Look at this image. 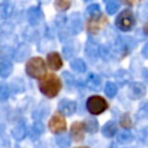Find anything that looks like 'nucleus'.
I'll list each match as a JSON object with an SVG mask.
<instances>
[{"label": "nucleus", "instance_id": "1", "mask_svg": "<svg viewBox=\"0 0 148 148\" xmlns=\"http://www.w3.org/2000/svg\"><path fill=\"white\" fill-rule=\"evenodd\" d=\"M61 89V82L56 74H47L39 82V90L46 97H56Z\"/></svg>", "mask_w": 148, "mask_h": 148}, {"label": "nucleus", "instance_id": "2", "mask_svg": "<svg viewBox=\"0 0 148 148\" xmlns=\"http://www.w3.org/2000/svg\"><path fill=\"white\" fill-rule=\"evenodd\" d=\"M25 72L34 79H40L46 75V65L39 57H35L28 60L25 65Z\"/></svg>", "mask_w": 148, "mask_h": 148}, {"label": "nucleus", "instance_id": "3", "mask_svg": "<svg viewBox=\"0 0 148 148\" xmlns=\"http://www.w3.org/2000/svg\"><path fill=\"white\" fill-rule=\"evenodd\" d=\"M135 24L134 14L130 9L123 10L116 18V25L121 31H130Z\"/></svg>", "mask_w": 148, "mask_h": 148}, {"label": "nucleus", "instance_id": "4", "mask_svg": "<svg viewBox=\"0 0 148 148\" xmlns=\"http://www.w3.org/2000/svg\"><path fill=\"white\" fill-rule=\"evenodd\" d=\"M106 109H108V103L101 96H91L87 101V110L92 114H99Z\"/></svg>", "mask_w": 148, "mask_h": 148}, {"label": "nucleus", "instance_id": "5", "mask_svg": "<svg viewBox=\"0 0 148 148\" xmlns=\"http://www.w3.org/2000/svg\"><path fill=\"white\" fill-rule=\"evenodd\" d=\"M49 130L53 133H60V132H64L66 130V121H65V118L59 114V113H56L54 116H52V118L50 119L49 121Z\"/></svg>", "mask_w": 148, "mask_h": 148}, {"label": "nucleus", "instance_id": "6", "mask_svg": "<svg viewBox=\"0 0 148 148\" xmlns=\"http://www.w3.org/2000/svg\"><path fill=\"white\" fill-rule=\"evenodd\" d=\"M82 28H83V24H82L81 15L79 13L72 14L71 17H69V20H68V29H69L71 34L77 35L79 32H81Z\"/></svg>", "mask_w": 148, "mask_h": 148}, {"label": "nucleus", "instance_id": "7", "mask_svg": "<svg viewBox=\"0 0 148 148\" xmlns=\"http://www.w3.org/2000/svg\"><path fill=\"white\" fill-rule=\"evenodd\" d=\"M146 95V86L141 82L131 83L128 87V96L132 99H139Z\"/></svg>", "mask_w": 148, "mask_h": 148}, {"label": "nucleus", "instance_id": "8", "mask_svg": "<svg viewBox=\"0 0 148 148\" xmlns=\"http://www.w3.org/2000/svg\"><path fill=\"white\" fill-rule=\"evenodd\" d=\"M105 23H106V18L102 14H99L97 16H92V17H90V20L88 22V31L91 34H95V32L99 31Z\"/></svg>", "mask_w": 148, "mask_h": 148}, {"label": "nucleus", "instance_id": "9", "mask_svg": "<svg viewBox=\"0 0 148 148\" xmlns=\"http://www.w3.org/2000/svg\"><path fill=\"white\" fill-rule=\"evenodd\" d=\"M28 22L31 25H38L43 20V13L39 7H30L27 12Z\"/></svg>", "mask_w": 148, "mask_h": 148}, {"label": "nucleus", "instance_id": "10", "mask_svg": "<svg viewBox=\"0 0 148 148\" xmlns=\"http://www.w3.org/2000/svg\"><path fill=\"white\" fill-rule=\"evenodd\" d=\"M58 110L64 116H72L76 110V103L72 99H62L58 105Z\"/></svg>", "mask_w": 148, "mask_h": 148}, {"label": "nucleus", "instance_id": "11", "mask_svg": "<svg viewBox=\"0 0 148 148\" xmlns=\"http://www.w3.org/2000/svg\"><path fill=\"white\" fill-rule=\"evenodd\" d=\"M84 125L83 123H74L71 126V135L74 139V141H82L84 138Z\"/></svg>", "mask_w": 148, "mask_h": 148}, {"label": "nucleus", "instance_id": "12", "mask_svg": "<svg viewBox=\"0 0 148 148\" xmlns=\"http://www.w3.org/2000/svg\"><path fill=\"white\" fill-rule=\"evenodd\" d=\"M46 61H47L49 67H50L51 69H53V71H57V69H59V68L62 66V60H61L60 56H59L57 52H51V53H49Z\"/></svg>", "mask_w": 148, "mask_h": 148}, {"label": "nucleus", "instance_id": "13", "mask_svg": "<svg viewBox=\"0 0 148 148\" xmlns=\"http://www.w3.org/2000/svg\"><path fill=\"white\" fill-rule=\"evenodd\" d=\"M86 84L91 90H99L101 87H102V80H101V77L97 74L91 73V74L88 75L87 81H86Z\"/></svg>", "mask_w": 148, "mask_h": 148}, {"label": "nucleus", "instance_id": "14", "mask_svg": "<svg viewBox=\"0 0 148 148\" xmlns=\"http://www.w3.org/2000/svg\"><path fill=\"white\" fill-rule=\"evenodd\" d=\"M27 133H28V130H27V126L23 123H20L18 125H16L12 131V135L16 141L23 140L27 136Z\"/></svg>", "mask_w": 148, "mask_h": 148}, {"label": "nucleus", "instance_id": "15", "mask_svg": "<svg viewBox=\"0 0 148 148\" xmlns=\"http://www.w3.org/2000/svg\"><path fill=\"white\" fill-rule=\"evenodd\" d=\"M29 53H30V47L28 45H25V44H21L17 47V50L15 51V53H14V59L16 61L21 62L29 56Z\"/></svg>", "mask_w": 148, "mask_h": 148}, {"label": "nucleus", "instance_id": "16", "mask_svg": "<svg viewBox=\"0 0 148 148\" xmlns=\"http://www.w3.org/2000/svg\"><path fill=\"white\" fill-rule=\"evenodd\" d=\"M102 133L106 138H112L117 133V124L114 121H108L102 127Z\"/></svg>", "mask_w": 148, "mask_h": 148}, {"label": "nucleus", "instance_id": "17", "mask_svg": "<svg viewBox=\"0 0 148 148\" xmlns=\"http://www.w3.org/2000/svg\"><path fill=\"white\" fill-rule=\"evenodd\" d=\"M62 52H64L66 59H71V58L76 53L75 43H74V42H67V43L64 45V47H62Z\"/></svg>", "mask_w": 148, "mask_h": 148}, {"label": "nucleus", "instance_id": "18", "mask_svg": "<svg viewBox=\"0 0 148 148\" xmlns=\"http://www.w3.org/2000/svg\"><path fill=\"white\" fill-rule=\"evenodd\" d=\"M86 53L90 59H96L98 56V47H97L96 43L89 40L86 45Z\"/></svg>", "mask_w": 148, "mask_h": 148}, {"label": "nucleus", "instance_id": "19", "mask_svg": "<svg viewBox=\"0 0 148 148\" xmlns=\"http://www.w3.org/2000/svg\"><path fill=\"white\" fill-rule=\"evenodd\" d=\"M44 131V125L40 123V121H35L34 125L31 126V130H30V138L32 140H35L36 138H38Z\"/></svg>", "mask_w": 148, "mask_h": 148}, {"label": "nucleus", "instance_id": "20", "mask_svg": "<svg viewBox=\"0 0 148 148\" xmlns=\"http://www.w3.org/2000/svg\"><path fill=\"white\" fill-rule=\"evenodd\" d=\"M71 67H72L73 71H75V72H77V73H84L86 69H87L86 62H84L82 59H79V58L74 59V60L71 62Z\"/></svg>", "mask_w": 148, "mask_h": 148}, {"label": "nucleus", "instance_id": "21", "mask_svg": "<svg viewBox=\"0 0 148 148\" xmlns=\"http://www.w3.org/2000/svg\"><path fill=\"white\" fill-rule=\"evenodd\" d=\"M83 125H84L86 131H88L89 133H96L97 130H98V123H97L96 119H92V118L86 119V121L83 123Z\"/></svg>", "mask_w": 148, "mask_h": 148}, {"label": "nucleus", "instance_id": "22", "mask_svg": "<svg viewBox=\"0 0 148 148\" xmlns=\"http://www.w3.org/2000/svg\"><path fill=\"white\" fill-rule=\"evenodd\" d=\"M13 71V65L8 61H0V76L7 77Z\"/></svg>", "mask_w": 148, "mask_h": 148}, {"label": "nucleus", "instance_id": "23", "mask_svg": "<svg viewBox=\"0 0 148 148\" xmlns=\"http://www.w3.org/2000/svg\"><path fill=\"white\" fill-rule=\"evenodd\" d=\"M117 140H118V142H120V143H130V142L133 140V135H132V133H131L128 130L125 128L124 131H121V132L118 134Z\"/></svg>", "mask_w": 148, "mask_h": 148}, {"label": "nucleus", "instance_id": "24", "mask_svg": "<svg viewBox=\"0 0 148 148\" xmlns=\"http://www.w3.org/2000/svg\"><path fill=\"white\" fill-rule=\"evenodd\" d=\"M13 13V6L9 2H2L0 5V16L2 18H8Z\"/></svg>", "mask_w": 148, "mask_h": 148}, {"label": "nucleus", "instance_id": "25", "mask_svg": "<svg viewBox=\"0 0 148 148\" xmlns=\"http://www.w3.org/2000/svg\"><path fill=\"white\" fill-rule=\"evenodd\" d=\"M56 142L60 147H68L71 145V139L67 134H58L56 136Z\"/></svg>", "mask_w": 148, "mask_h": 148}, {"label": "nucleus", "instance_id": "26", "mask_svg": "<svg viewBox=\"0 0 148 148\" xmlns=\"http://www.w3.org/2000/svg\"><path fill=\"white\" fill-rule=\"evenodd\" d=\"M54 7L59 12L67 10L71 7V0H56L54 1Z\"/></svg>", "mask_w": 148, "mask_h": 148}, {"label": "nucleus", "instance_id": "27", "mask_svg": "<svg viewBox=\"0 0 148 148\" xmlns=\"http://www.w3.org/2000/svg\"><path fill=\"white\" fill-rule=\"evenodd\" d=\"M105 3H106V12H108V14H110V15L114 14V13L119 9V2H118L117 0H109V1H106Z\"/></svg>", "mask_w": 148, "mask_h": 148}, {"label": "nucleus", "instance_id": "28", "mask_svg": "<svg viewBox=\"0 0 148 148\" xmlns=\"http://www.w3.org/2000/svg\"><path fill=\"white\" fill-rule=\"evenodd\" d=\"M10 95V90L7 83L0 82V101H6Z\"/></svg>", "mask_w": 148, "mask_h": 148}, {"label": "nucleus", "instance_id": "29", "mask_svg": "<svg viewBox=\"0 0 148 148\" xmlns=\"http://www.w3.org/2000/svg\"><path fill=\"white\" fill-rule=\"evenodd\" d=\"M104 90H105L106 96L113 97V96H116V94H117V86H116L113 82H106Z\"/></svg>", "mask_w": 148, "mask_h": 148}, {"label": "nucleus", "instance_id": "30", "mask_svg": "<svg viewBox=\"0 0 148 148\" xmlns=\"http://www.w3.org/2000/svg\"><path fill=\"white\" fill-rule=\"evenodd\" d=\"M87 13L90 17L92 16H97L101 14V8H99V5L97 3H94V5H90L88 8H87Z\"/></svg>", "mask_w": 148, "mask_h": 148}, {"label": "nucleus", "instance_id": "31", "mask_svg": "<svg viewBox=\"0 0 148 148\" xmlns=\"http://www.w3.org/2000/svg\"><path fill=\"white\" fill-rule=\"evenodd\" d=\"M138 117L143 119V118H148V101L143 104H141L139 111H138Z\"/></svg>", "mask_w": 148, "mask_h": 148}, {"label": "nucleus", "instance_id": "32", "mask_svg": "<svg viewBox=\"0 0 148 148\" xmlns=\"http://www.w3.org/2000/svg\"><path fill=\"white\" fill-rule=\"evenodd\" d=\"M120 125H121L124 128H130V127L132 126V120H131V118H130V116H128L127 113L121 117V119H120Z\"/></svg>", "mask_w": 148, "mask_h": 148}, {"label": "nucleus", "instance_id": "33", "mask_svg": "<svg viewBox=\"0 0 148 148\" xmlns=\"http://www.w3.org/2000/svg\"><path fill=\"white\" fill-rule=\"evenodd\" d=\"M142 54H143L145 58H148V43L145 44V46L142 49Z\"/></svg>", "mask_w": 148, "mask_h": 148}, {"label": "nucleus", "instance_id": "34", "mask_svg": "<svg viewBox=\"0 0 148 148\" xmlns=\"http://www.w3.org/2000/svg\"><path fill=\"white\" fill-rule=\"evenodd\" d=\"M123 1H125V2L128 3V5H135V3L139 2V0H123Z\"/></svg>", "mask_w": 148, "mask_h": 148}, {"label": "nucleus", "instance_id": "35", "mask_svg": "<svg viewBox=\"0 0 148 148\" xmlns=\"http://www.w3.org/2000/svg\"><path fill=\"white\" fill-rule=\"evenodd\" d=\"M3 128H5V126H3V124H2L1 121H0V133H1L2 131H3Z\"/></svg>", "mask_w": 148, "mask_h": 148}, {"label": "nucleus", "instance_id": "36", "mask_svg": "<svg viewBox=\"0 0 148 148\" xmlns=\"http://www.w3.org/2000/svg\"><path fill=\"white\" fill-rule=\"evenodd\" d=\"M145 30H146V32H147V34H148V24H147V27H146V28H145Z\"/></svg>", "mask_w": 148, "mask_h": 148}, {"label": "nucleus", "instance_id": "37", "mask_svg": "<svg viewBox=\"0 0 148 148\" xmlns=\"http://www.w3.org/2000/svg\"><path fill=\"white\" fill-rule=\"evenodd\" d=\"M39 1H42V2H47L49 0H39Z\"/></svg>", "mask_w": 148, "mask_h": 148}, {"label": "nucleus", "instance_id": "38", "mask_svg": "<svg viewBox=\"0 0 148 148\" xmlns=\"http://www.w3.org/2000/svg\"><path fill=\"white\" fill-rule=\"evenodd\" d=\"M83 1H90V0H83Z\"/></svg>", "mask_w": 148, "mask_h": 148}, {"label": "nucleus", "instance_id": "39", "mask_svg": "<svg viewBox=\"0 0 148 148\" xmlns=\"http://www.w3.org/2000/svg\"><path fill=\"white\" fill-rule=\"evenodd\" d=\"M104 1H105V2H106V1H109V0H104Z\"/></svg>", "mask_w": 148, "mask_h": 148}]
</instances>
